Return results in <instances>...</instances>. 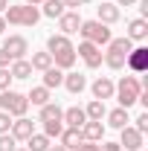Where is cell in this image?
Wrapping results in <instances>:
<instances>
[{"label":"cell","mask_w":148,"mask_h":151,"mask_svg":"<svg viewBox=\"0 0 148 151\" xmlns=\"http://www.w3.org/2000/svg\"><path fill=\"white\" fill-rule=\"evenodd\" d=\"M47 52L52 55V67H58V70H70L75 64V47L73 41L67 35H50L47 38Z\"/></svg>","instance_id":"cell-1"},{"label":"cell","mask_w":148,"mask_h":151,"mask_svg":"<svg viewBox=\"0 0 148 151\" xmlns=\"http://www.w3.org/2000/svg\"><path fill=\"white\" fill-rule=\"evenodd\" d=\"M131 47H134L131 38H111L108 52H102V61H105L111 70H122V67H125V58H128V52H131Z\"/></svg>","instance_id":"cell-2"},{"label":"cell","mask_w":148,"mask_h":151,"mask_svg":"<svg viewBox=\"0 0 148 151\" xmlns=\"http://www.w3.org/2000/svg\"><path fill=\"white\" fill-rule=\"evenodd\" d=\"M3 20H6V26L9 23L12 26H35L41 20V12H38V6H29V3H23V6H6Z\"/></svg>","instance_id":"cell-3"},{"label":"cell","mask_w":148,"mask_h":151,"mask_svg":"<svg viewBox=\"0 0 148 151\" xmlns=\"http://www.w3.org/2000/svg\"><path fill=\"white\" fill-rule=\"evenodd\" d=\"M139 93H142V81H139L137 76H122L119 84H116V90H113V96L119 99V108H131V105H137Z\"/></svg>","instance_id":"cell-4"},{"label":"cell","mask_w":148,"mask_h":151,"mask_svg":"<svg viewBox=\"0 0 148 151\" xmlns=\"http://www.w3.org/2000/svg\"><path fill=\"white\" fill-rule=\"evenodd\" d=\"M78 32L84 41H90L96 47H105V44H111V26L108 23H102V20H81V26H78Z\"/></svg>","instance_id":"cell-5"},{"label":"cell","mask_w":148,"mask_h":151,"mask_svg":"<svg viewBox=\"0 0 148 151\" xmlns=\"http://www.w3.org/2000/svg\"><path fill=\"white\" fill-rule=\"evenodd\" d=\"M0 111H6L9 116H15V119H18V116H26V111H29V99H26L23 93H18V90L9 87V90L0 93Z\"/></svg>","instance_id":"cell-6"},{"label":"cell","mask_w":148,"mask_h":151,"mask_svg":"<svg viewBox=\"0 0 148 151\" xmlns=\"http://www.w3.org/2000/svg\"><path fill=\"white\" fill-rule=\"evenodd\" d=\"M75 58H81L84 67L96 70V67H102V47H96V44H90V41H81L78 50H75Z\"/></svg>","instance_id":"cell-7"},{"label":"cell","mask_w":148,"mask_h":151,"mask_svg":"<svg viewBox=\"0 0 148 151\" xmlns=\"http://www.w3.org/2000/svg\"><path fill=\"white\" fill-rule=\"evenodd\" d=\"M3 50L9 52L12 61H18V58H23L26 52H29V41H26L23 35H9V38H3Z\"/></svg>","instance_id":"cell-8"},{"label":"cell","mask_w":148,"mask_h":151,"mask_svg":"<svg viewBox=\"0 0 148 151\" xmlns=\"http://www.w3.org/2000/svg\"><path fill=\"white\" fill-rule=\"evenodd\" d=\"M125 67L134 73H145L148 70V47H131L128 58H125Z\"/></svg>","instance_id":"cell-9"},{"label":"cell","mask_w":148,"mask_h":151,"mask_svg":"<svg viewBox=\"0 0 148 151\" xmlns=\"http://www.w3.org/2000/svg\"><path fill=\"white\" fill-rule=\"evenodd\" d=\"M119 145H125V151H139V148H145V142H142V134L137 131L134 125L119 128Z\"/></svg>","instance_id":"cell-10"},{"label":"cell","mask_w":148,"mask_h":151,"mask_svg":"<svg viewBox=\"0 0 148 151\" xmlns=\"http://www.w3.org/2000/svg\"><path fill=\"white\" fill-rule=\"evenodd\" d=\"M9 134L18 139V142H26L32 134H35V122L32 119H26V116H18L15 122H12V128H9Z\"/></svg>","instance_id":"cell-11"},{"label":"cell","mask_w":148,"mask_h":151,"mask_svg":"<svg viewBox=\"0 0 148 151\" xmlns=\"http://www.w3.org/2000/svg\"><path fill=\"white\" fill-rule=\"evenodd\" d=\"M90 90H93V99L105 102V99H113V90H116V84H113L108 76H99V78L90 84Z\"/></svg>","instance_id":"cell-12"},{"label":"cell","mask_w":148,"mask_h":151,"mask_svg":"<svg viewBox=\"0 0 148 151\" xmlns=\"http://www.w3.org/2000/svg\"><path fill=\"white\" fill-rule=\"evenodd\" d=\"M78 26H81V15L73 12V9L58 18V29H61V35H67V38L73 35V32H78Z\"/></svg>","instance_id":"cell-13"},{"label":"cell","mask_w":148,"mask_h":151,"mask_svg":"<svg viewBox=\"0 0 148 151\" xmlns=\"http://www.w3.org/2000/svg\"><path fill=\"white\" fill-rule=\"evenodd\" d=\"M96 20H102V23H116L119 20V6L116 3H99L96 6Z\"/></svg>","instance_id":"cell-14"},{"label":"cell","mask_w":148,"mask_h":151,"mask_svg":"<svg viewBox=\"0 0 148 151\" xmlns=\"http://www.w3.org/2000/svg\"><path fill=\"white\" fill-rule=\"evenodd\" d=\"M102 137H105V125H102V122L87 119V122L81 125V139H87V142H102Z\"/></svg>","instance_id":"cell-15"},{"label":"cell","mask_w":148,"mask_h":151,"mask_svg":"<svg viewBox=\"0 0 148 151\" xmlns=\"http://www.w3.org/2000/svg\"><path fill=\"white\" fill-rule=\"evenodd\" d=\"M145 35H148V20L145 18L128 20V32H125V38H131V41H145Z\"/></svg>","instance_id":"cell-16"},{"label":"cell","mask_w":148,"mask_h":151,"mask_svg":"<svg viewBox=\"0 0 148 151\" xmlns=\"http://www.w3.org/2000/svg\"><path fill=\"white\" fill-rule=\"evenodd\" d=\"M67 90L73 96H78L84 87H87V76H81V73H64V81H61Z\"/></svg>","instance_id":"cell-17"},{"label":"cell","mask_w":148,"mask_h":151,"mask_svg":"<svg viewBox=\"0 0 148 151\" xmlns=\"http://www.w3.org/2000/svg\"><path fill=\"white\" fill-rule=\"evenodd\" d=\"M61 122H67V128H81L87 122V113H84V108H67Z\"/></svg>","instance_id":"cell-18"},{"label":"cell","mask_w":148,"mask_h":151,"mask_svg":"<svg viewBox=\"0 0 148 151\" xmlns=\"http://www.w3.org/2000/svg\"><path fill=\"white\" fill-rule=\"evenodd\" d=\"M105 116H108V125L116 128V131H119V128H125V125L131 122V119H128V108H116V111L105 113Z\"/></svg>","instance_id":"cell-19"},{"label":"cell","mask_w":148,"mask_h":151,"mask_svg":"<svg viewBox=\"0 0 148 151\" xmlns=\"http://www.w3.org/2000/svg\"><path fill=\"white\" fill-rule=\"evenodd\" d=\"M9 73H12V78H29L32 76V64L26 58H18V61L9 64Z\"/></svg>","instance_id":"cell-20"},{"label":"cell","mask_w":148,"mask_h":151,"mask_svg":"<svg viewBox=\"0 0 148 151\" xmlns=\"http://www.w3.org/2000/svg\"><path fill=\"white\" fill-rule=\"evenodd\" d=\"M61 81H64V70H58V67H50V70H44V87H47V90H52V87H61Z\"/></svg>","instance_id":"cell-21"},{"label":"cell","mask_w":148,"mask_h":151,"mask_svg":"<svg viewBox=\"0 0 148 151\" xmlns=\"http://www.w3.org/2000/svg\"><path fill=\"white\" fill-rule=\"evenodd\" d=\"M58 139H61V145H64V148H75V145L81 142V128H64Z\"/></svg>","instance_id":"cell-22"},{"label":"cell","mask_w":148,"mask_h":151,"mask_svg":"<svg viewBox=\"0 0 148 151\" xmlns=\"http://www.w3.org/2000/svg\"><path fill=\"white\" fill-rule=\"evenodd\" d=\"M84 113H87V119H93V122H102V119H105V113H108V108H105V102L93 99L90 105L84 108Z\"/></svg>","instance_id":"cell-23"},{"label":"cell","mask_w":148,"mask_h":151,"mask_svg":"<svg viewBox=\"0 0 148 151\" xmlns=\"http://www.w3.org/2000/svg\"><path fill=\"white\" fill-rule=\"evenodd\" d=\"M26 99H29V105H38V108H44V105L50 102V90H47L44 84H41V87H32Z\"/></svg>","instance_id":"cell-24"},{"label":"cell","mask_w":148,"mask_h":151,"mask_svg":"<svg viewBox=\"0 0 148 151\" xmlns=\"http://www.w3.org/2000/svg\"><path fill=\"white\" fill-rule=\"evenodd\" d=\"M61 116H64V111L58 108V105H52V102H47L44 108H41V122H61Z\"/></svg>","instance_id":"cell-25"},{"label":"cell","mask_w":148,"mask_h":151,"mask_svg":"<svg viewBox=\"0 0 148 151\" xmlns=\"http://www.w3.org/2000/svg\"><path fill=\"white\" fill-rule=\"evenodd\" d=\"M64 12H67V9H64V3H61V0H44V15H47V18L58 20Z\"/></svg>","instance_id":"cell-26"},{"label":"cell","mask_w":148,"mask_h":151,"mask_svg":"<svg viewBox=\"0 0 148 151\" xmlns=\"http://www.w3.org/2000/svg\"><path fill=\"white\" fill-rule=\"evenodd\" d=\"M29 64H32V70H41V73H44V70L52 67V55H50V52H32V61H29Z\"/></svg>","instance_id":"cell-27"},{"label":"cell","mask_w":148,"mask_h":151,"mask_svg":"<svg viewBox=\"0 0 148 151\" xmlns=\"http://www.w3.org/2000/svg\"><path fill=\"white\" fill-rule=\"evenodd\" d=\"M26 148H29V151H47V148H50V137H44V134H32V137L26 139Z\"/></svg>","instance_id":"cell-28"},{"label":"cell","mask_w":148,"mask_h":151,"mask_svg":"<svg viewBox=\"0 0 148 151\" xmlns=\"http://www.w3.org/2000/svg\"><path fill=\"white\" fill-rule=\"evenodd\" d=\"M61 131H64V122H55V119H52V122H44V137H50V139H52V137H61Z\"/></svg>","instance_id":"cell-29"},{"label":"cell","mask_w":148,"mask_h":151,"mask_svg":"<svg viewBox=\"0 0 148 151\" xmlns=\"http://www.w3.org/2000/svg\"><path fill=\"white\" fill-rule=\"evenodd\" d=\"M18 148V139L12 134H0V151H15Z\"/></svg>","instance_id":"cell-30"},{"label":"cell","mask_w":148,"mask_h":151,"mask_svg":"<svg viewBox=\"0 0 148 151\" xmlns=\"http://www.w3.org/2000/svg\"><path fill=\"white\" fill-rule=\"evenodd\" d=\"M9 84H12V73H9V67H0V93L9 90Z\"/></svg>","instance_id":"cell-31"},{"label":"cell","mask_w":148,"mask_h":151,"mask_svg":"<svg viewBox=\"0 0 148 151\" xmlns=\"http://www.w3.org/2000/svg\"><path fill=\"white\" fill-rule=\"evenodd\" d=\"M9 128H12V116L6 111H0V134H9Z\"/></svg>","instance_id":"cell-32"},{"label":"cell","mask_w":148,"mask_h":151,"mask_svg":"<svg viewBox=\"0 0 148 151\" xmlns=\"http://www.w3.org/2000/svg\"><path fill=\"white\" fill-rule=\"evenodd\" d=\"M134 128L145 137V131H148V113H139V116H137V125H134Z\"/></svg>","instance_id":"cell-33"},{"label":"cell","mask_w":148,"mask_h":151,"mask_svg":"<svg viewBox=\"0 0 148 151\" xmlns=\"http://www.w3.org/2000/svg\"><path fill=\"white\" fill-rule=\"evenodd\" d=\"M75 151H102V145H96V142H87V139H81V142L75 145Z\"/></svg>","instance_id":"cell-34"},{"label":"cell","mask_w":148,"mask_h":151,"mask_svg":"<svg viewBox=\"0 0 148 151\" xmlns=\"http://www.w3.org/2000/svg\"><path fill=\"white\" fill-rule=\"evenodd\" d=\"M61 3H64V9H78V6H84V3H87V0H61Z\"/></svg>","instance_id":"cell-35"},{"label":"cell","mask_w":148,"mask_h":151,"mask_svg":"<svg viewBox=\"0 0 148 151\" xmlns=\"http://www.w3.org/2000/svg\"><path fill=\"white\" fill-rule=\"evenodd\" d=\"M9 64H12V58H9V52H6L3 47H0V67H9Z\"/></svg>","instance_id":"cell-36"},{"label":"cell","mask_w":148,"mask_h":151,"mask_svg":"<svg viewBox=\"0 0 148 151\" xmlns=\"http://www.w3.org/2000/svg\"><path fill=\"white\" fill-rule=\"evenodd\" d=\"M102 151H122L119 142H102Z\"/></svg>","instance_id":"cell-37"},{"label":"cell","mask_w":148,"mask_h":151,"mask_svg":"<svg viewBox=\"0 0 148 151\" xmlns=\"http://www.w3.org/2000/svg\"><path fill=\"white\" fill-rule=\"evenodd\" d=\"M137 0H116V6H134Z\"/></svg>","instance_id":"cell-38"},{"label":"cell","mask_w":148,"mask_h":151,"mask_svg":"<svg viewBox=\"0 0 148 151\" xmlns=\"http://www.w3.org/2000/svg\"><path fill=\"white\" fill-rule=\"evenodd\" d=\"M47 151H70V148H64V145H50Z\"/></svg>","instance_id":"cell-39"},{"label":"cell","mask_w":148,"mask_h":151,"mask_svg":"<svg viewBox=\"0 0 148 151\" xmlns=\"http://www.w3.org/2000/svg\"><path fill=\"white\" fill-rule=\"evenodd\" d=\"M6 6H9V0H0V15L6 12Z\"/></svg>","instance_id":"cell-40"},{"label":"cell","mask_w":148,"mask_h":151,"mask_svg":"<svg viewBox=\"0 0 148 151\" xmlns=\"http://www.w3.org/2000/svg\"><path fill=\"white\" fill-rule=\"evenodd\" d=\"M3 29H6V20H3V15H0V35H3Z\"/></svg>","instance_id":"cell-41"},{"label":"cell","mask_w":148,"mask_h":151,"mask_svg":"<svg viewBox=\"0 0 148 151\" xmlns=\"http://www.w3.org/2000/svg\"><path fill=\"white\" fill-rule=\"evenodd\" d=\"M26 3H29V6H38V3H44V0H26Z\"/></svg>","instance_id":"cell-42"},{"label":"cell","mask_w":148,"mask_h":151,"mask_svg":"<svg viewBox=\"0 0 148 151\" xmlns=\"http://www.w3.org/2000/svg\"><path fill=\"white\" fill-rule=\"evenodd\" d=\"M15 151H29V148H15Z\"/></svg>","instance_id":"cell-43"},{"label":"cell","mask_w":148,"mask_h":151,"mask_svg":"<svg viewBox=\"0 0 148 151\" xmlns=\"http://www.w3.org/2000/svg\"><path fill=\"white\" fill-rule=\"evenodd\" d=\"M139 151H145V148H139Z\"/></svg>","instance_id":"cell-44"}]
</instances>
